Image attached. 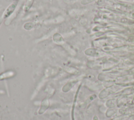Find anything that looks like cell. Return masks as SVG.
<instances>
[{"label": "cell", "mask_w": 134, "mask_h": 120, "mask_svg": "<svg viewBox=\"0 0 134 120\" xmlns=\"http://www.w3.org/2000/svg\"><path fill=\"white\" fill-rule=\"evenodd\" d=\"M15 75V72L13 71H8L5 72L0 74V81L5 79L6 78H8L14 76Z\"/></svg>", "instance_id": "cell-3"}, {"label": "cell", "mask_w": 134, "mask_h": 120, "mask_svg": "<svg viewBox=\"0 0 134 120\" xmlns=\"http://www.w3.org/2000/svg\"><path fill=\"white\" fill-rule=\"evenodd\" d=\"M25 25L27 26V27L24 28L26 30H30L31 28H32L34 27V24L31 23H26Z\"/></svg>", "instance_id": "cell-6"}, {"label": "cell", "mask_w": 134, "mask_h": 120, "mask_svg": "<svg viewBox=\"0 0 134 120\" xmlns=\"http://www.w3.org/2000/svg\"><path fill=\"white\" fill-rule=\"evenodd\" d=\"M35 0H26L23 6V10L25 12H28L31 8Z\"/></svg>", "instance_id": "cell-4"}, {"label": "cell", "mask_w": 134, "mask_h": 120, "mask_svg": "<svg viewBox=\"0 0 134 120\" xmlns=\"http://www.w3.org/2000/svg\"><path fill=\"white\" fill-rule=\"evenodd\" d=\"M17 1H14L8 6V7L4 12L3 15L2 16L3 19H6L9 18L13 14V13L14 12L17 7Z\"/></svg>", "instance_id": "cell-1"}, {"label": "cell", "mask_w": 134, "mask_h": 120, "mask_svg": "<svg viewBox=\"0 0 134 120\" xmlns=\"http://www.w3.org/2000/svg\"><path fill=\"white\" fill-rule=\"evenodd\" d=\"M3 17H0V27H1V26L2 25V23H3Z\"/></svg>", "instance_id": "cell-7"}, {"label": "cell", "mask_w": 134, "mask_h": 120, "mask_svg": "<svg viewBox=\"0 0 134 120\" xmlns=\"http://www.w3.org/2000/svg\"><path fill=\"white\" fill-rule=\"evenodd\" d=\"M53 40L54 42L57 44H62V43L64 42V39L62 36L59 33H55L53 35Z\"/></svg>", "instance_id": "cell-5"}, {"label": "cell", "mask_w": 134, "mask_h": 120, "mask_svg": "<svg viewBox=\"0 0 134 120\" xmlns=\"http://www.w3.org/2000/svg\"><path fill=\"white\" fill-rule=\"evenodd\" d=\"M49 106V101L48 99H43L41 104L40 108L39 110L38 113L39 114H42L48 108Z\"/></svg>", "instance_id": "cell-2"}]
</instances>
